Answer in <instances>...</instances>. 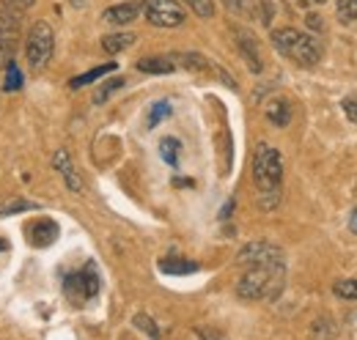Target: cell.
Masks as SVG:
<instances>
[{"instance_id":"obj_1","label":"cell","mask_w":357,"mask_h":340,"mask_svg":"<svg viewBox=\"0 0 357 340\" xmlns=\"http://www.w3.org/2000/svg\"><path fill=\"white\" fill-rule=\"evenodd\" d=\"M286 263L283 266H248L242 275L236 294L242 299H275L283 288Z\"/></svg>"},{"instance_id":"obj_2","label":"cell","mask_w":357,"mask_h":340,"mask_svg":"<svg viewBox=\"0 0 357 340\" xmlns=\"http://www.w3.org/2000/svg\"><path fill=\"white\" fill-rule=\"evenodd\" d=\"M272 44L278 52H283L286 58H291L300 66H316L321 61V47L316 39L294 31V28H280L272 31Z\"/></svg>"},{"instance_id":"obj_3","label":"cell","mask_w":357,"mask_h":340,"mask_svg":"<svg viewBox=\"0 0 357 340\" xmlns=\"http://www.w3.org/2000/svg\"><path fill=\"white\" fill-rule=\"evenodd\" d=\"M253 178H256V187H259L261 192H280L283 162H280L278 148L264 146V143L256 148V157H253Z\"/></svg>"},{"instance_id":"obj_4","label":"cell","mask_w":357,"mask_h":340,"mask_svg":"<svg viewBox=\"0 0 357 340\" xmlns=\"http://www.w3.org/2000/svg\"><path fill=\"white\" fill-rule=\"evenodd\" d=\"M99 288H102V277H99V272L91 261L80 272H72L63 280V291H66L69 302H75V304H83V302L93 299L99 294Z\"/></svg>"},{"instance_id":"obj_5","label":"cell","mask_w":357,"mask_h":340,"mask_svg":"<svg viewBox=\"0 0 357 340\" xmlns=\"http://www.w3.org/2000/svg\"><path fill=\"white\" fill-rule=\"evenodd\" d=\"M52 47H55V36H52V28L47 22H36L31 28V36H28V47H25V55H28V63L42 69L47 61L52 58Z\"/></svg>"},{"instance_id":"obj_6","label":"cell","mask_w":357,"mask_h":340,"mask_svg":"<svg viewBox=\"0 0 357 340\" xmlns=\"http://www.w3.org/2000/svg\"><path fill=\"white\" fill-rule=\"evenodd\" d=\"M236 261L242 266H283V250L272 242H250L239 250Z\"/></svg>"},{"instance_id":"obj_7","label":"cell","mask_w":357,"mask_h":340,"mask_svg":"<svg viewBox=\"0 0 357 340\" xmlns=\"http://www.w3.org/2000/svg\"><path fill=\"white\" fill-rule=\"evenodd\" d=\"M143 11L157 28H178L184 22V11L176 0H143Z\"/></svg>"},{"instance_id":"obj_8","label":"cell","mask_w":357,"mask_h":340,"mask_svg":"<svg viewBox=\"0 0 357 340\" xmlns=\"http://www.w3.org/2000/svg\"><path fill=\"white\" fill-rule=\"evenodd\" d=\"M17 17L3 14L0 20V69H6L14 61V49H17Z\"/></svg>"},{"instance_id":"obj_9","label":"cell","mask_w":357,"mask_h":340,"mask_svg":"<svg viewBox=\"0 0 357 340\" xmlns=\"http://www.w3.org/2000/svg\"><path fill=\"white\" fill-rule=\"evenodd\" d=\"M52 168L63 176V181H66V187H69L72 192H80V190H83V178H80V173H77L75 165H72L69 151H63V148L55 151V157H52Z\"/></svg>"},{"instance_id":"obj_10","label":"cell","mask_w":357,"mask_h":340,"mask_svg":"<svg viewBox=\"0 0 357 340\" xmlns=\"http://www.w3.org/2000/svg\"><path fill=\"white\" fill-rule=\"evenodd\" d=\"M28 239H31V245H36V247H50V245L58 239V225H55V219H50V217L36 219V222L28 228Z\"/></svg>"},{"instance_id":"obj_11","label":"cell","mask_w":357,"mask_h":340,"mask_svg":"<svg viewBox=\"0 0 357 340\" xmlns=\"http://www.w3.org/2000/svg\"><path fill=\"white\" fill-rule=\"evenodd\" d=\"M140 3L137 0H130V3H119V6H110V8H105V14H102V20L107 22V25H127V22H132L135 17L140 14Z\"/></svg>"},{"instance_id":"obj_12","label":"cell","mask_w":357,"mask_h":340,"mask_svg":"<svg viewBox=\"0 0 357 340\" xmlns=\"http://www.w3.org/2000/svg\"><path fill=\"white\" fill-rule=\"evenodd\" d=\"M236 47H239L242 58L248 61L250 72H261V69H264L261 55H259V44H256V39H253L248 31H236Z\"/></svg>"},{"instance_id":"obj_13","label":"cell","mask_w":357,"mask_h":340,"mask_svg":"<svg viewBox=\"0 0 357 340\" xmlns=\"http://www.w3.org/2000/svg\"><path fill=\"white\" fill-rule=\"evenodd\" d=\"M137 69L146 72V75H171L176 69V63L171 58H140Z\"/></svg>"},{"instance_id":"obj_14","label":"cell","mask_w":357,"mask_h":340,"mask_svg":"<svg viewBox=\"0 0 357 340\" xmlns=\"http://www.w3.org/2000/svg\"><path fill=\"white\" fill-rule=\"evenodd\" d=\"M160 269L165 275H192V272H198V263L195 261H184V258H162Z\"/></svg>"},{"instance_id":"obj_15","label":"cell","mask_w":357,"mask_h":340,"mask_svg":"<svg viewBox=\"0 0 357 340\" xmlns=\"http://www.w3.org/2000/svg\"><path fill=\"white\" fill-rule=\"evenodd\" d=\"M132 44H135V33H113V36H105L102 39V49L110 52V55H116V52H121V49H127Z\"/></svg>"},{"instance_id":"obj_16","label":"cell","mask_w":357,"mask_h":340,"mask_svg":"<svg viewBox=\"0 0 357 340\" xmlns=\"http://www.w3.org/2000/svg\"><path fill=\"white\" fill-rule=\"evenodd\" d=\"M110 72H116V63H102V66H96V69H91L86 75H80V77H75L69 88H83V85H91L96 83L99 77H105V75H110Z\"/></svg>"},{"instance_id":"obj_17","label":"cell","mask_w":357,"mask_h":340,"mask_svg":"<svg viewBox=\"0 0 357 340\" xmlns=\"http://www.w3.org/2000/svg\"><path fill=\"white\" fill-rule=\"evenodd\" d=\"M267 118L275 127H286V124L291 121V110H289L286 102H272L267 107Z\"/></svg>"},{"instance_id":"obj_18","label":"cell","mask_w":357,"mask_h":340,"mask_svg":"<svg viewBox=\"0 0 357 340\" xmlns=\"http://www.w3.org/2000/svg\"><path fill=\"white\" fill-rule=\"evenodd\" d=\"M33 203L25 201V198H0V217H8V214H20V212H31Z\"/></svg>"},{"instance_id":"obj_19","label":"cell","mask_w":357,"mask_h":340,"mask_svg":"<svg viewBox=\"0 0 357 340\" xmlns=\"http://www.w3.org/2000/svg\"><path fill=\"white\" fill-rule=\"evenodd\" d=\"M178 151H181V143H178L176 137H165L160 143V154H162V160L168 165H178Z\"/></svg>"},{"instance_id":"obj_20","label":"cell","mask_w":357,"mask_h":340,"mask_svg":"<svg viewBox=\"0 0 357 340\" xmlns=\"http://www.w3.org/2000/svg\"><path fill=\"white\" fill-rule=\"evenodd\" d=\"M124 85V77H113V80H107V83H102L96 88V93H93V105H102V102H107V96H113L119 88Z\"/></svg>"},{"instance_id":"obj_21","label":"cell","mask_w":357,"mask_h":340,"mask_svg":"<svg viewBox=\"0 0 357 340\" xmlns=\"http://www.w3.org/2000/svg\"><path fill=\"white\" fill-rule=\"evenodd\" d=\"M132 324H135V330L146 332V335H149L151 340H160V338H162V335H160V327H157V324H154V321H151V318H149L146 313H137V316L132 318Z\"/></svg>"},{"instance_id":"obj_22","label":"cell","mask_w":357,"mask_h":340,"mask_svg":"<svg viewBox=\"0 0 357 340\" xmlns=\"http://www.w3.org/2000/svg\"><path fill=\"white\" fill-rule=\"evenodd\" d=\"M171 116V105L168 102H157V105H151V110H149V118H146V127L154 129L160 121H165Z\"/></svg>"},{"instance_id":"obj_23","label":"cell","mask_w":357,"mask_h":340,"mask_svg":"<svg viewBox=\"0 0 357 340\" xmlns=\"http://www.w3.org/2000/svg\"><path fill=\"white\" fill-rule=\"evenodd\" d=\"M3 3V11L6 14H11V17H22L36 0H0Z\"/></svg>"},{"instance_id":"obj_24","label":"cell","mask_w":357,"mask_h":340,"mask_svg":"<svg viewBox=\"0 0 357 340\" xmlns=\"http://www.w3.org/2000/svg\"><path fill=\"white\" fill-rule=\"evenodd\" d=\"M171 61H174V63H184L187 69H206V66H209L201 55H192V52H187V55H184V52H181V55H171Z\"/></svg>"},{"instance_id":"obj_25","label":"cell","mask_w":357,"mask_h":340,"mask_svg":"<svg viewBox=\"0 0 357 340\" xmlns=\"http://www.w3.org/2000/svg\"><path fill=\"white\" fill-rule=\"evenodd\" d=\"M335 11H338L341 22H352V20H357V0H338Z\"/></svg>"},{"instance_id":"obj_26","label":"cell","mask_w":357,"mask_h":340,"mask_svg":"<svg viewBox=\"0 0 357 340\" xmlns=\"http://www.w3.org/2000/svg\"><path fill=\"white\" fill-rule=\"evenodd\" d=\"M22 88V72L17 69V63L11 61L6 66V91H20Z\"/></svg>"},{"instance_id":"obj_27","label":"cell","mask_w":357,"mask_h":340,"mask_svg":"<svg viewBox=\"0 0 357 340\" xmlns=\"http://www.w3.org/2000/svg\"><path fill=\"white\" fill-rule=\"evenodd\" d=\"M198 17H204V20H209L212 14H215V0H184Z\"/></svg>"},{"instance_id":"obj_28","label":"cell","mask_w":357,"mask_h":340,"mask_svg":"<svg viewBox=\"0 0 357 340\" xmlns=\"http://www.w3.org/2000/svg\"><path fill=\"white\" fill-rule=\"evenodd\" d=\"M333 291L341 299H357V280H338L333 286Z\"/></svg>"},{"instance_id":"obj_29","label":"cell","mask_w":357,"mask_h":340,"mask_svg":"<svg viewBox=\"0 0 357 340\" xmlns=\"http://www.w3.org/2000/svg\"><path fill=\"white\" fill-rule=\"evenodd\" d=\"M344 113H347L349 121L357 124V99H347V102H344Z\"/></svg>"},{"instance_id":"obj_30","label":"cell","mask_w":357,"mask_h":340,"mask_svg":"<svg viewBox=\"0 0 357 340\" xmlns=\"http://www.w3.org/2000/svg\"><path fill=\"white\" fill-rule=\"evenodd\" d=\"M225 6H228L231 11H239V14H245V11H248V6H245V0H225Z\"/></svg>"},{"instance_id":"obj_31","label":"cell","mask_w":357,"mask_h":340,"mask_svg":"<svg viewBox=\"0 0 357 340\" xmlns=\"http://www.w3.org/2000/svg\"><path fill=\"white\" fill-rule=\"evenodd\" d=\"M259 3H261V8H264L261 20H264V22H269V20H272V3H269V0H259Z\"/></svg>"},{"instance_id":"obj_32","label":"cell","mask_w":357,"mask_h":340,"mask_svg":"<svg viewBox=\"0 0 357 340\" xmlns=\"http://www.w3.org/2000/svg\"><path fill=\"white\" fill-rule=\"evenodd\" d=\"M198 335H201L204 340H225L223 335H218V332H212V330H201Z\"/></svg>"},{"instance_id":"obj_33","label":"cell","mask_w":357,"mask_h":340,"mask_svg":"<svg viewBox=\"0 0 357 340\" xmlns=\"http://www.w3.org/2000/svg\"><path fill=\"white\" fill-rule=\"evenodd\" d=\"M349 231L357 233V206L352 209V214H349Z\"/></svg>"},{"instance_id":"obj_34","label":"cell","mask_w":357,"mask_h":340,"mask_svg":"<svg viewBox=\"0 0 357 340\" xmlns=\"http://www.w3.org/2000/svg\"><path fill=\"white\" fill-rule=\"evenodd\" d=\"M308 25H311L313 31H321V20L319 17H308Z\"/></svg>"},{"instance_id":"obj_35","label":"cell","mask_w":357,"mask_h":340,"mask_svg":"<svg viewBox=\"0 0 357 340\" xmlns=\"http://www.w3.org/2000/svg\"><path fill=\"white\" fill-rule=\"evenodd\" d=\"M3 247H6V245H3V242H0V250H3Z\"/></svg>"},{"instance_id":"obj_36","label":"cell","mask_w":357,"mask_h":340,"mask_svg":"<svg viewBox=\"0 0 357 340\" xmlns=\"http://www.w3.org/2000/svg\"><path fill=\"white\" fill-rule=\"evenodd\" d=\"M316 3H321V0H316Z\"/></svg>"}]
</instances>
